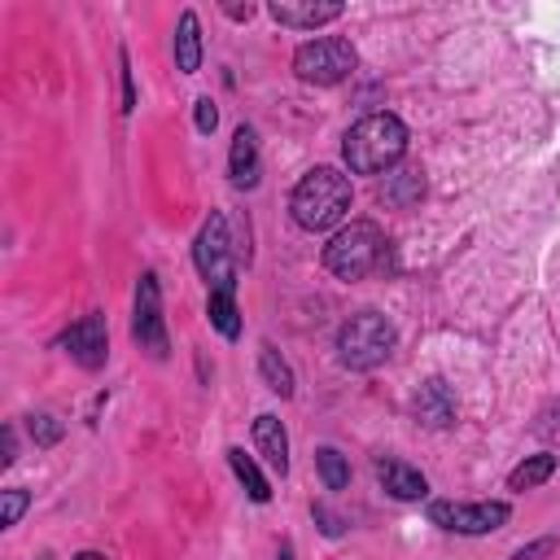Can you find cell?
I'll list each match as a JSON object with an SVG mask.
<instances>
[{
	"mask_svg": "<svg viewBox=\"0 0 560 560\" xmlns=\"http://www.w3.org/2000/svg\"><path fill=\"white\" fill-rule=\"evenodd\" d=\"M214 127H219V109H214V101H210V96H201V101H197V131H201V136H210Z\"/></svg>",
	"mask_w": 560,
	"mask_h": 560,
	"instance_id": "obj_24",
	"label": "cell"
},
{
	"mask_svg": "<svg viewBox=\"0 0 560 560\" xmlns=\"http://www.w3.org/2000/svg\"><path fill=\"white\" fill-rule=\"evenodd\" d=\"M131 341L149 354V359H166L171 341H166V319H162V284L153 271H144L136 280V302H131Z\"/></svg>",
	"mask_w": 560,
	"mask_h": 560,
	"instance_id": "obj_7",
	"label": "cell"
},
{
	"mask_svg": "<svg viewBox=\"0 0 560 560\" xmlns=\"http://www.w3.org/2000/svg\"><path fill=\"white\" fill-rule=\"evenodd\" d=\"M359 66V52L350 39L341 35H319V39H306L298 52H293V74L302 83H315V88H332L341 79H350Z\"/></svg>",
	"mask_w": 560,
	"mask_h": 560,
	"instance_id": "obj_5",
	"label": "cell"
},
{
	"mask_svg": "<svg viewBox=\"0 0 560 560\" xmlns=\"http://www.w3.org/2000/svg\"><path fill=\"white\" fill-rule=\"evenodd\" d=\"M267 13L289 31H319V26L337 22L346 13V4H337V0H276V4H267Z\"/></svg>",
	"mask_w": 560,
	"mask_h": 560,
	"instance_id": "obj_10",
	"label": "cell"
},
{
	"mask_svg": "<svg viewBox=\"0 0 560 560\" xmlns=\"http://www.w3.org/2000/svg\"><path fill=\"white\" fill-rule=\"evenodd\" d=\"M206 315H210V324H214V332H219V337H228V341H236V337H241L236 293H210V298H206Z\"/></svg>",
	"mask_w": 560,
	"mask_h": 560,
	"instance_id": "obj_19",
	"label": "cell"
},
{
	"mask_svg": "<svg viewBox=\"0 0 560 560\" xmlns=\"http://www.w3.org/2000/svg\"><path fill=\"white\" fill-rule=\"evenodd\" d=\"M547 551H556V538H538V542H529V547H521L512 560H534V556H547Z\"/></svg>",
	"mask_w": 560,
	"mask_h": 560,
	"instance_id": "obj_27",
	"label": "cell"
},
{
	"mask_svg": "<svg viewBox=\"0 0 560 560\" xmlns=\"http://www.w3.org/2000/svg\"><path fill=\"white\" fill-rule=\"evenodd\" d=\"M350 201H354L350 175H341L337 166H315L293 184L289 214L302 232H328L350 214Z\"/></svg>",
	"mask_w": 560,
	"mask_h": 560,
	"instance_id": "obj_2",
	"label": "cell"
},
{
	"mask_svg": "<svg viewBox=\"0 0 560 560\" xmlns=\"http://www.w3.org/2000/svg\"><path fill=\"white\" fill-rule=\"evenodd\" d=\"M26 503H31V494L26 490H0V529H13L18 521H22V512H26Z\"/></svg>",
	"mask_w": 560,
	"mask_h": 560,
	"instance_id": "obj_22",
	"label": "cell"
},
{
	"mask_svg": "<svg viewBox=\"0 0 560 560\" xmlns=\"http://www.w3.org/2000/svg\"><path fill=\"white\" fill-rule=\"evenodd\" d=\"M315 468H319L324 490H346L350 486V459L337 446H319L315 451Z\"/></svg>",
	"mask_w": 560,
	"mask_h": 560,
	"instance_id": "obj_20",
	"label": "cell"
},
{
	"mask_svg": "<svg viewBox=\"0 0 560 560\" xmlns=\"http://www.w3.org/2000/svg\"><path fill=\"white\" fill-rule=\"evenodd\" d=\"M228 464H232V472H236V481L245 486V494H249L254 503H267V499H271V486H267V477H262V468L254 464V455H245L241 446H232V451H228Z\"/></svg>",
	"mask_w": 560,
	"mask_h": 560,
	"instance_id": "obj_18",
	"label": "cell"
},
{
	"mask_svg": "<svg viewBox=\"0 0 560 560\" xmlns=\"http://www.w3.org/2000/svg\"><path fill=\"white\" fill-rule=\"evenodd\" d=\"M223 13H228L232 22H249V18H254V4H228Z\"/></svg>",
	"mask_w": 560,
	"mask_h": 560,
	"instance_id": "obj_29",
	"label": "cell"
},
{
	"mask_svg": "<svg viewBox=\"0 0 560 560\" xmlns=\"http://www.w3.org/2000/svg\"><path fill=\"white\" fill-rule=\"evenodd\" d=\"M228 175H232V184L236 188H258V179H262V162H258V136L249 131V127H236V136H232V153H228Z\"/></svg>",
	"mask_w": 560,
	"mask_h": 560,
	"instance_id": "obj_13",
	"label": "cell"
},
{
	"mask_svg": "<svg viewBox=\"0 0 560 560\" xmlns=\"http://www.w3.org/2000/svg\"><path fill=\"white\" fill-rule=\"evenodd\" d=\"M398 346V328L389 315L381 311H354L341 328H337V359L350 372H372L381 368Z\"/></svg>",
	"mask_w": 560,
	"mask_h": 560,
	"instance_id": "obj_4",
	"label": "cell"
},
{
	"mask_svg": "<svg viewBox=\"0 0 560 560\" xmlns=\"http://www.w3.org/2000/svg\"><path fill=\"white\" fill-rule=\"evenodd\" d=\"M18 459V433H13V424H4V455H0V464L9 468Z\"/></svg>",
	"mask_w": 560,
	"mask_h": 560,
	"instance_id": "obj_28",
	"label": "cell"
},
{
	"mask_svg": "<svg viewBox=\"0 0 560 560\" xmlns=\"http://www.w3.org/2000/svg\"><path fill=\"white\" fill-rule=\"evenodd\" d=\"M74 560H105V556H101V551H79Z\"/></svg>",
	"mask_w": 560,
	"mask_h": 560,
	"instance_id": "obj_30",
	"label": "cell"
},
{
	"mask_svg": "<svg viewBox=\"0 0 560 560\" xmlns=\"http://www.w3.org/2000/svg\"><path fill=\"white\" fill-rule=\"evenodd\" d=\"M31 438H35V446H52L61 438V424L52 416H31Z\"/></svg>",
	"mask_w": 560,
	"mask_h": 560,
	"instance_id": "obj_23",
	"label": "cell"
},
{
	"mask_svg": "<svg viewBox=\"0 0 560 560\" xmlns=\"http://www.w3.org/2000/svg\"><path fill=\"white\" fill-rule=\"evenodd\" d=\"M407 140L411 136H407V122L398 114H389V109L385 114H368L346 131L341 158H346L350 175H385V171H394L402 162Z\"/></svg>",
	"mask_w": 560,
	"mask_h": 560,
	"instance_id": "obj_1",
	"label": "cell"
},
{
	"mask_svg": "<svg viewBox=\"0 0 560 560\" xmlns=\"http://www.w3.org/2000/svg\"><path fill=\"white\" fill-rule=\"evenodd\" d=\"M311 512H315V521H319V529H324L328 538H337V534H341V521H337V516H332V512H328L324 503H315Z\"/></svg>",
	"mask_w": 560,
	"mask_h": 560,
	"instance_id": "obj_25",
	"label": "cell"
},
{
	"mask_svg": "<svg viewBox=\"0 0 560 560\" xmlns=\"http://www.w3.org/2000/svg\"><path fill=\"white\" fill-rule=\"evenodd\" d=\"M376 197L385 206H394V210L416 206L424 197V171L420 166H394V171H385V179L376 184Z\"/></svg>",
	"mask_w": 560,
	"mask_h": 560,
	"instance_id": "obj_14",
	"label": "cell"
},
{
	"mask_svg": "<svg viewBox=\"0 0 560 560\" xmlns=\"http://www.w3.org/2000/svg\"><path fill=\"white\" fill-rule=\"evenodd\" d=\"M258 372H262V381H267V389L271 394H280V398H293V368H289V359L271 346V341H262L258 346Z\"/></svg>",
	"mask_w": 560,
	"mask_h": 560,
	"instance_id": "obj_17",
	"label": "cell"
},
{
	"mask_svg": "<svg viewBox=\"0 0 560 560\" xmlns=\"http://www.w3.org/2000/svg\"><path fill=\"white\" fill-rule=\"evenodd\" d=\"M118 61H122V109L131 114V109H136V83H131V70H127V52H122Z\"/></svg>",
	"mask_w": 560,
	"mask_h": 560,
	"instance_id": "obj_26",
	"label": "cell"
},
{
	"mask_svg": "<svg viewBox=\"0 0 560 560\" xmlns=\"http://www.w3.org/2000/svg\"><path fill=\"white\" fill-rule=\"evenodd\" d=\"M57 346H61L79 368H88V372L105 368V359H109V328H105V315H101V311H88L83 319H74V324L57 337Z\"/></svg>",
	"mask_w": 560,
	"mask_h": 560,
	"instance_id": "obj_9",
	"label": "cell"
},
{
	"mask_svg": "<svg viewBox=\"0 0 560 560\" xmlns=\"http://www.w3.org/2000/svg\"><path fill=\"white\" fill-rule=\"evenodd\" d=\"M280 560H293V547H289V542L280 547Z\"/></svg>",
	"mask_w": 560,
	"mask_h": 560,
	"instance_id": "obj_31",
	"label": "cell"
},
{
	"mask_svg": "<svg viewBox=\"0 0 560 560\" xmlns=\"http://www.w3.org/2000/svg\"><path fill=\"white\" fill-rule=\"evenodd\" d=\"M385 254H389V241L381 232V223L372 219H350L341 223L328 245H324V267L337 276V280H363L372 271L385 267Z\"/></svg>",
	"mask_w": 560,
	"mask_h": 560,
	"instance_id": "obj_3",
	"label": "cell"
},
{
	"mask_svg": "<svg viewBox=\"0 0 560 560\" xmlns=\"http://www.w3.org/2000/svg\"><path fill=\"white\" fill-rule=\"evenodd\" d=\"M254 446H258V455L267 459L271 472H280V477L289 472V433H284L280 416L262 411V416L254 420Z\"/></svg>",
	"mask_w": 560,
	"mask_h": 560,
	"instance_id": "obj_15",
	"label": "cell"
},
{
	"mask_svg": "<svg viewBox=\"0 0 560 560\" xmlns=\"http://www.w3.org/2000/svg\"><path fill=\"white\" fill-rule=\"evenodd\" d=\"M376 481H381V490H385L389 499H398V503H416V499L429 494V477H424L420 468L394 459V455H381V459H376Z\"/></svg>",
	"mask_w": 560,
	"mask_h": 560,
	"instance_id": "obj_11",
	"label": "cell"
},
{
	"mask_svg": "<svg viewBox=\"0 0 560 560\" xmlns=\"http://www.w3.org/2000/svg\"><path fill=\"white\" fill-rule=\"evenodd\" d=\"M512 516V508L503 499H481V503H464V499H433L429 503V521L451 529V534H494L503 529Z\"/></svg>",
	"mask_w": 560,
	"mask_h": 560,
	"instance_id": "obj_8",
	"label": "cell"
},
{
	"mask_svg": "<svg viewBox=\"0 0 560 560\" xmlns=\"http://www.w3.org/2000/svg\"><path fill=\"white\" fill-rule=\"evenodd\" d=\"M551 472H556V455L542 451V455H529L525 464H516V468L508 472V486H512V490H534V486H542Z\"/></svg>",
	"mask_w": 560,
	"mask_h": 560,
	"instance_id": "obj_21",
	"label": "cell"
},
{
	"mask_svg": "<svg viewBox=\"0 0 560 560\" xmlns=\"http://www.w3.org/2000/svg\"><path fill=\"white\" fill-rule=\"evenodd\" d=\"M192 262H197L201 280L210 284V293H236V249L228 236V219L219 210H210V219L201 223V232L192 241Z\"/></svg>",
	"mask_w": 560,
	"mask_h": 560,
	"instance_id": "obj_6",
	"label": "cell"
},
{
	"mask_svg": "<svg viewBox=\"0 0 560 560\" xmlns=\"http://www.w3.org/2000/svg\"><path fill=\"white\" fill-rule=\"evenodd\" d=\"M175 66L184 74H197L201 70V22H197L192 9H184L179 22H175Z\"/></svg>",
	"mask_w": 560,
	"mask_h": 560,
	"instance_id": "obj_16",
	"label": "cell"
},
{
	"mask_svg": "<svg viewBox=\"0 0 560 560\" xmlns=\"http://www.w3.org/2000/svg\"><path fill=\"white\" fill-rule=\"evenodd\" d=\"M411 411H416V420L420 424H429V429H446L451 420H455V394H451V385L446 381H424L420 389H416V398H411Z\"/></svg>",
	"mask_w": 560,
	"mask_h": 560,
	"instance_id": "obj_12",
	"label": "cell"
}]
</instances>
